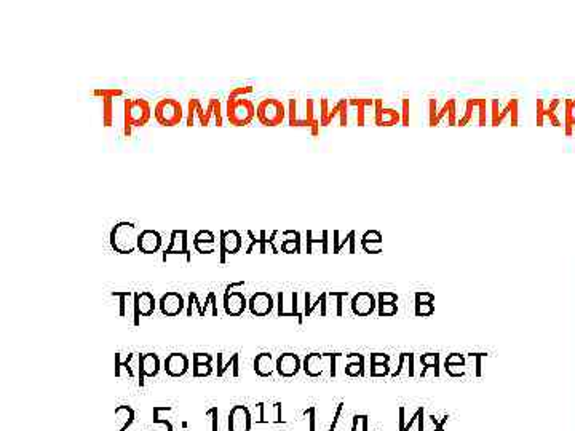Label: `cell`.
I'll list each match as a JSON object with an SVG mask.
<instances>
[{"mask_svg":"<svg viewBox=\"0 0 575 431\" xmlns=\"http://www.w3.org/2000/svg\"><path fill=\"white\" fill-rule=\"evenodd\" d=\"M316 99L291 98L288 101V123L289 126H305L310 128L312 136L320 134V112H316Z\"/></svg>","mask_w":575,"mask_h":431,"instance_id":"cell-1","label":"cell"},{"mask_svg":"<svg viewBox=\"0 0 575 431\" xmlns=\"http://www.w3.org/2000/svg\"><path fill=\"white\" fill-rule=\"evenodd\" d=\"M139 234L141 232L136 224L128 222V220L117 222L109 235L110 248L119 254H131V252L138 249Z\"/></svg>","mask_w":575,"mask_h":431,"instance_id":"cell-2","label":"cell"},{"mask_svg":"<svg viewBox=\"0 0 575 431\" xmlns=\"http://www.w3.org/2000/svg\"><path fill=\"white\" fill-rule=\"evenodd\" d=\"M151 104L146 99L130 98L123 103V134L128 138L133 126H144L151 120Z\"/></svg>","mask_w":575,"mask_h":431,"instance_id":"cell-3","label":"cell"},{"mask_svg":"<svg viewBox=\"0 0 575 431\" xmlns=\"http://www.w3.org/2000/svg\"><path fill=\"white\" fill-rule=\"evenodd\" d=\"M225 115L230 125L246 126L256 117V107L252 101L245 98H227Z\"/></svg>","mask_w":575,"mask_h":431,"instance_id":"cell-4","label":"cell"},{"mask_svg":"<svg viewBox=\"0 0 575 431\" xmlns=\"http://www.w3.org/2000/svg\"><path fill=\"white\" fill-rule=\"evenodd\" d=\"M288 110L277 98H266L257 104L256 117L264 126H278L284 122Z\"/></svg>","mask_w":575,"mask_h":431,"instance_id":"cell-5","label":"cell"},{"mask_svg":"<svg viewBox=\"0 0 575 431\" xmlns=\"http://www.w3.org/2000/svg\"><path fill=\"white\" fill-rule=\"evenodd\" d=\"M155 120L162 126H176L182 122L184 110L181 103L175 98H163L154 107Z\"/></svg>","mask_w":575,"mask_h":431,"instance_id":"cell-6","label":"cell"},{"mask_svg":"<svg viewBox=\"0 0 575 431\" xmlns=\"http://www.w3.org/2000/svg\"><path fill=\"white\" fill-rule=\"evenodd\" d=\"M349 99H339L336 104L329 103L328 98L320 99V123L321 126H328L332 123L336 115H339V126L349 125Z\"/></svg>","mask_w":575,"mask_h":431,"instance_id":"cell-7","label":"cell"},{"mask_svg":"<svg viewBox=\"0 0 575 431\" xmlns=\"http://www.w3.org/2000/svg\"><path fill=\"white\" fill-rule=\"evenodd\" d=\"M171 256H184L186 257V262L192 261V254L189 251V235L187 230L178 229L173 230L170 235V245L163 249L162 261L166 262Z\"/></svg>","mask_w":575,"mask_h":431,"instance_id":"cell-8","label":"cell"},{"mask_svg":"<svg viewBox=\"0 0 575 431\" xmlns=\"http://www.w3.org/2000/svg\"><path fill=\"white\" fill-rule=\"evenodd\" d=\"M518 99H510L504 109H500V99L490 101V126L502 125L504 120L510 118V126H518Z\"/></svg>","mask_w":575,"mask_h":431,"instance_id":"cell-9","label":"cell"},{"mask_svg":"<svg viewBox=\"0 0 575 431\" xmlns=\"http://www.w3.org/2000/svg\"><path fill=\"white\" fill-rule=\"evenodd\" d=\"M246 235L248 238H250V245H248V248L245 249V254H251V252H261V254H266L267 251L273 252V254H278V246H275V238L280 235V230H273L271 234V236L267 238V232L266 230H261L259 234L251 232V230H246Z\"/></svg>","mask_w":575,"mask_h":431,"instance_id":"cell-10","label":"cell"},{"mask_svg":"<svg viewBox=\"0 0 575 431\" xmlns=\"http://www.w3.org/2000/svg\"><path fill=\"white\" fill-rule=\"evenodd\" d=\"M436 104H438V101L435 98L429 99V125L431 126V128H435V126L440 125L445 117H447V125L456 126L457 125V120H456V99H454V98L447 99L441 110H438Z\"/></svg>","mask_w":575,"mask_h":431,"instance_id":"cell-11","label":"cell"},{"mask_svg":"<svg viewBox=\"0 0 575 431\" xmlns=\"http://www.w3.org/2000/svg\"><path fill=\"white\" fill-rule=\"evenodd\" d=\"M243 248V236L237 230H221L219 234V262L225 264L227 256H234Z\"/></svg>","mask_w":575,"mask_h":431,"instance_id":"cell-12","label":"cell"},{"mask_svg":"<svg viewBox=\"0 0 575 431\" xmlns=\"http://www.w3.org/2000/svg\"><path fill=\"white\" fill-rule=\"evenodd\" d=\"M478 114V126H486L488 122V99L486 98H470L467 99L465 114L457 122V126H467L472 123L473 115Z\"/></svg>","mask_w":575,"mask_h":431,"instance_id":"cell-13","label":"cell"},{"mask_svg":"<svg viewBox=\"0 0 575 431\" xmlns=\"http://www.w3.org/2000/svg\"><path fill=\"white\" fill-rule=\"evenodd\" d=\"M157 307V301L154 294L149 291L142 292H135V318L133 324L139 326L142 317H151L154 315Z\"/></svg>","mask_w":575,"mask_h":431,"instance_id":"cell-14","label":"cell"},{"mask_svg":"<svg viewBox=\"0 0 575 431\" xmlns=\"http://www.w3.org/2000/svg\"><path fill=\"white\" fill-rule=\"evenodd\" d=\"M401 123V112L393 107H385L384 99H374V125L376 126H395Z\"/></svg>","mask_w":575,"mask_h":431,"instance_id":"cell-15","label":"cell"},{"mask_svg":"<svg viewBox=\"0 0 575 431\" xmlns=\"http://www.w3.org/2000/svg\"><path fill=\"white\" fill-rule=\"evenodd\" d=\"M299 294L293 292H278V317H298V322L302 323L304 315L298 308Z\"/></svg>","mask_w":575,"mask_h":431,"instance_id":"cell-16","label":"cell"},{"mask_svg":"<svg viewBox=\"0 0 575 431\" xmlns=\"http://www.w3.org/2000/svg\"><path fill=\"white\" fill-rule=\"evenodd\" d=\"M186 306L187 304L184 302V297L176 291H168L166 294H163L160 301H158L160 312L162 315H165V317H178V315L186 308Z\"/></svg>","mask_w":575,"mask_h":431,"instance_id":"cell-17","label":"cell"},{"mask_svg":"<svg viewBox=\"0 0 575 431\" xmlns=\"http://www.w3.org/2000/svg\"><path fill=\"white\" fill-rule=\"evenodd\" d=\"M273 306H275L273 297L266 291L252 294L250 301H248V308H250L251 315H255V317H267L273 310Z\"/></svg>","mask_w":575,"mask_h":431,"instance_id":"cell-18","label":"cell"},{"mask_svg":"<svg viewBox=\"0 0 575 431\" xmlns=\"http://www.w3.org/2000/svg\"><path fill=\"white\" fill-rule=\"evenodd\" d=\"M251 412L246 406H234L229 414V431H251Z\"/></svg>","mask_w":575,"mask_h":431,"instance_id":"cell-19","label":"cell"},{"mask_svg":"<svg viewBox=\"0 0 575 431\" xmlns=\"http://www.w3.org/2000/svg\"><path fill=\"white\" fill-rule=\"evenodd\" d=\"M162 235L157 232V230L152 229H144L141 230L139 238H138V249L142 254H155V252L160 251L162 248Z\"/></svg>","mask_w":575,"mask_h":431,"instance_id":"cell-20","label":"cell"},{"mask_svg":"<svg viewBox=\"0 0 575 431\" xmlns=\"http://www.w3.org/2000/svg\"><path fill=\"white\" fill-rule=\"evenodd\" d=\"M160 372V358L155 353L139 356V387H144V378H154Z\"/></svg>","mask_w":575,"mask_h":431,"instance_id":"cell-21","label":"cell"},{"mask_svg":"<svg viewBox=\"0 0 575 431\" xmlns=\"http://www.w3.org/2000/svg\"><path fill=\"white\" fill-rule=\"evenodd\" d=\"M248 307V299L241 291L224 294V312L229 317H240Z\"/></svg>","mask_w":575,"mask_h":431,"instance_id":"cell-22","label":"cell"},{"mask_svg":"<svg viewBox=\"0 0 575 431\" xmlns=\"http://www.w3.org/2000/svg\"><path fill=\"white\" fill-rule=\"evenodd\" d=\"M376 299H374L371 292H358L357 296H353L350 302L352 312L357 317H368V315H371L376 310Z\"/></svg>","mask_w":575,"mask_h":431,"instance_id":"cell-23","label":"cell"},{"mask_svg":"<svg viewBox=\"0 0 575 431\" xmlns=\"http://www.w3.org/2000/svg\"><path fill=\"white\" fill-rule=\"evenodd\" d=\"M218 377H225L230 374L232 377L240 376V353L225 355V353H218Z\"/></svg>","mask_w":575,"mask_h":431,"instance_id":"cell-24","label":"cell"},{"mask_svg":"<svg viewBox=\"0 0 575 431\" xmlns=\"http://www.w3.org/2000/svg\"><path fill=\"white\" fill-rule=\"evenodd\" d=\"M165 372L170 377H182L189 371V358L184 353H171L165 360Z\"/></svg>","mask_w":575,"mask_h":431,"instance_id":"cell-25","label":"cell"},{"mask_svg":"<svg viewBox=\"0 0 575 431\" xmlns=\"http://www.w3.org/2000/svg\"><path fill=\"white\" fill-rule=\"evenodd\" d=\"M357 232L355 230H350V232H347L344 236L339 232V230H334L332 232V252L334 254H339L345 249L347 246V251L353 254V252L357 251Z\"/></svg>","mask_w":575,"mask_h":431,"instance_id":"cell-26","label":"cell"},{"mask_svg":"<svg viewBox=\"0 0 575 431\" xmlns=\"http://www.w3.org/2000/svg\"><path fill=\"white\" fill-rule=\"evenodd\" d=\"M300 369V360L294 353H283L277 360V372L282 377H294Z\"/></svg>","mask_w":575,"mask_h":431,"instance_id":"cell-27","label":"cell"},{"mask_svg":"<svg viewBox=\"0 0 575 431\" xmlns=\"http://www.w3.org/2000/svg\"><path fill=\"white\" fill-rule=\"evenodd\" d=\"M192 245L200 254H213L216 252V235L211 230H200L195 234Z\"/></svg>","mask_w":575,"mask_h":431,"instance_id":"cell-28","label":"cell"},{"mask_svg":"<svg viewBox=\"0 0 575 431\" xmlns=\"http://www.w3.org/2000/svg\"><path fill=\"white\" fill-rule=\"evenodd\" d=\"M328 230H321V232L315 234L314 230H307V254H314V252H321L326 254L328 252Z\"/></svg>","mask_w":575,"mask_h":431,"instance_id":"cell-29","label":"cell"},{"mask_svg":"<svg viewBox=\"0 0 575 431\" xmlns=\"http://www.w3.org/2000/svg\"><path fill=\"white\" fill-rule=\"evenodd\" d=\"M558 106H559V99H553L548 106H545V103H543L542 99H539V101H537V125L542 126L543 122H545V118H548L555 126H561V122H559L556 117Z\"/></svg>","mask_w":575,"mask_h":431,"instance_id":"cell-30","label":"cell"},{"mask_svg":"<svg viewBox=\"0 0 575 431\" xmlns=\"http://www.w3.org/2000/svg\"><path fill=\"white\" fill-rule=\"evenodd\" d=\"M195 117L198 118V123L202 126H208L207 117H205V109L202 106V101L197 98L189 99L187 103V115H186V125L189 128H192L195 125Z\"/></svg>","mask_w":575,"mask_h":431,"instance_id":"cell-31","label":"cell"},{"mask_svg":"<svg viewBox=\"0 0 575 431\" xmlns=\"http://www.w3.org/2000/svg\"><path fill=\"white\" fill-rule=\"evenodd\" d=\"M280 251L286 254H298L300 252V234L298 230H284L280 240Z\"/></svg>","mask_w":575,"mask_h":431,"instance_id":"cell-32","label":"cell"},{"mask_svg":"<svg viewBox=\"0 0 575 431\" xmlns=\"http://www.w3.org/2000/svg\"><path fill=\"white\" fill-rule=\"evenodd\" d=\"M349 106L357 107V125L368 123V110H374V99L371 98H349Z\"/></svg>","mask_w":575,"mask_h":431,"instance_id":"cell-33","label":"cell"},{"mask_svg":"<svg viewBox=\"0 0 575 431\" xmlns=\"http://www.w3.org/2000/svg\"><path fill=\"white\" fill-rule=\"evenodd\" d=\"M110 296L117 297L119 304V315L120 317H133L135 318V292L131 291H114Z\"/></svg>","mask_w":575,"mask_h":431,"instance_id":"cell-34","label":"cell"},{"mask_svg":"<svg viewBox=\"0 0 575 431\" xmlns=\"http://www.w3.org/2000/svg\"><path fill=\"white\" fill-rule=\"evenodd\" d=\"M382 240L384 236L379 230H368L361 236V248L368 254H379V252H382Z\"/></svg>","mask_w":575,"mask_h":431,"instance_id":"cell-35","label":"cell"},{"mask_svg":"<svg viewBox=\"0 0 575 431\" xmlns=\"http://www.w3.org/2000/svg\"><path fill=\"white\" fill-rule=\"evenodd\" d=\"M310 292H305L304 294V299H305V312H304V317H312V315L318 313V308H320V317H326L328 315V292H323L321 296L316 299L315 304H310Z\"/></svg>","mask_w":575,"mask_h":431,"instance_id":"cell-36","label":"cell"},{"mask_svg":"<svg viewBox=\"0 0 575 431\" xmlns=\"http://www.w3.org/2000/svg\"><path fill=\"white\" fill-rule=\"evenodd\" d=\"M275 369H277V362H273L272 353L264 351V353H259L255 358V372L259 377H271Z\"/></svg>","mask_w":575,"mask_h":431,"instance_id":"cell-37","label":"cell"},{"mask_svg":"<svg viewBox=\"0 0 575 431\" xmlns=\"http://www.w3.org/2000/svg\"><path fill=\"white\" fill-rule=\"evenodd\" d=\"M325 360H326V353H323V355H320V353L307 355V358L304 360V372H305V374H307L309 377H318V376L323 374Z\"/></svg>","mask_w":575,"mask_h":431,"instance_id":"cell-38","label":"cell"},{"mask_svg":"<svg viewBox=\"0 0 575 431\" xmlns=\"http://www.w3.org/2000/svg\"><path fill=\"white\" fill-rule=\"evenodd\" d=\"M398 296L395 292H381L379 294V315L381 317H392L397 313Z\"/></svg>","mask_w":575,"mask_h":431,"instance_id":"cell-39","label":"cell"},{"mask_svg":"<svg viewBox=\"0 0 575 431\" xmlns=\"http://www.w3.org/2000/svg\"><path fill=\"white\" fill-rule=\"evenodd\" d=\"M115 422H117V431H126L135 422V411L122 404L115 409Z\"/></svg>","mask_w":575,"mask_h":431,"instance_id":"cell-40","label":"cell"},{"mask_svg":"<svg viewBox=\"0 0 575 431\" xmlns=\"http://www.w3.org/2000/svg\"><path fill=\"white\" fill-rule=\"evenodd\" d=\"M434 301L435 296L430 292H418L415 294V315L418 317H425L434 312Z\"/></svg>","mask_w":575,"mask_h":431,"instance_id":"cell-41","label":"cell"},{"mask_svg":"<svg viewBox=\"0 0 575 431\" xmlns=\"http://www.w3.org/2000/svg\"><path fill=\"white\" fill-rule=\"evenodd\" d=\"M205 117H207V123L209 126L211 117H214V125L216 126H224V115H223V107H221L219 99L211 98L208 101V106L205 109Z\"/></svg>","mask_w":575,"mask_h":431,"instance_id":"cell-42","label":"cell"},{"mask_svg":"<svg viewBox=\"0 0 575 431\" xmlns=\"http://www.w3.org/2000/svg\"><path fill=\"white\" fill-rule=\"evenodd\" d=\"M136 356H138V353H130L126 361L122 362V355L115 353V376H122V367H125L126 372H128V377H135V372L131 369V361L136 360Z\"/></svg>","mask_w":575,"mask_h":431,"instance_id":"cell-43","label":"cell"},{"mask_svg":"<svg viewBox=\"0 0 575 431\" xmlns=\"http://www.w3.org/2000/svg\"><path fill=\"white\" fill-rule=\"evenodd\" d=\"M345 374L349 377H358L365 374V358H363V355H357V361L349 362L345 366Z\"/></svg>","mask_w":575,"mask_h":431,"instance_id":"cell-44","label":"cell"},{"mask_svg":"<svg viewBox=\"0 0 575 431\" xmlns=\"http://www.w3.org/2000/svg\"><path fill=\"white\" fill-rule=\"evenodd\" d=\"M195 310H197L198 317H205V313H203V304L200 302L198 294L197 292H191V294H189V302H187V308H186V315H187V317H194Z\"/></svg>","mask_w":575,"mask_h":431,"instance_id":"cell-45","label":"cell"},{"mask_svg":"<svg viewBox=\"0 0 575 431\" xmlns=\"http://www.w3.org/2000/svg\"><path fill=\"white\" fill-rule=\"evenodd\" d=\"M564 120H566V133L571 134L572 128L575 126V99H566V114H564Z\"/></svg>","mask_w":575,"mask_h":431,"instance_id":"cell-46","label":"cell"},{"mask_svg":"<svg viewBox=\"0 0 575 431\" xmlns=\"http://www.w3.org/2000/svg\"><path fill=\"white\" fill-rule=\"evenodd\" d=\"M420 362L425 366V369L422 371V376L427 374V371L429 369H435L436 376L440 374V371H438V367H440V356L436 353H429V355H424L420 358Z\"/></svg>","mask_w":575,"mask_h":431,"instance_id":"cell-47","label":"cell"},{"mask_svg":"<svg viewBox=\"0 0 575 431\" xmlns=\"http://www.w3.org/2000/svg\"><path fill=\"white\" fill-rule=\"evenodd\" d=\"M114 99H103V125L105 128L112 126L114 122Z\"/></svg>","mask_w":575,"mask_h":431,"instance_id":"cell-48","label":"cell"},{"mask_svg":"<svg viewBox=\"0 0 575 431\" xmlns=\"http://www.w3.org/2000/svg\"><path fill=\"white\" fill-rule=\"evenodd\" d=\"M208 308L211 310V317H218V299H216V294L214 292H209L208 297L205 299V304H203V313L205 317L208 315Z\"/></svg>","mask_w":575,"mask_h":431,"instance_id":"cell-49","label":"cell"},{"mask_svg":"<svg viewBox=\"0 0 575 431\" xmlns=\"http://www.w3.org/2000/svg\"><path fill=\"white\" fill-rule=\"evenodd\" d=\"M93 94L103 99H115L123 96V90H120V88H103V90H94Z\"/></svg>","mask_w":575,"mask_h":431,"instance_id":"cell-50","label":"cell"},{"mask_svg":"<svg viewBox=\"0 0 575 431\" xmlns=\"http://www.w3.org/2000/svg\"><path fill=\"white\" fill-rule=\"evenodd\" d=\"M152 431H173V425L168 420H162L158 417V412L154 411V422H152Z\"/></svg>","mask_w":575,"mask_h":431,"instance_id":"cell-51","label":"cell"},{"mask_svg":"<svg viewBox=\"0 0 575 431\" xmlns=\"http://www.w3.org/2000/svg\"><path fill=\"white\" fill-rule=\"evenodd\" d=\"M409 120H411V101H409V98H403V101H401V125L409 126Z\"/></svg>","mask_w":575,"mask_h":431,"instance_id":"cell-52","label":"cell"},{"mask_svg":"<svg viewBox=\"0 0 575 431\" xmlns=\"http://www.w3.org/2000/svg\"><path fill=\"white\" fill-rule=\"evenodd\" d=\"M213 374V367L211 364H195L194 366V377H208Z\"/></svg>","mask_w":575,"mask_h":431,"instance_id":"cell-53","label":"cell"},{"mask_svg":"<svg viewBox=\"0 0 575 431\" xmlns=\"http://www.w3.org/2000/svg\"><path fill=\"white\" fill-rule=\"evenodd\" d=\"M388 374V362H376L371 367V376L372 377H381Z\"/></svg>","mask_w":575,"mask_h":431,"instance_id":"cell-54","label":"cell"},{"mask_svg":"<svg viewBox=\"0 0 575 431\" xmlns=\"http://www.w3.org/2000/svg\"><path fill=\"white\" fill-rule=\"evenodd\" d=\"M252 91H255V87H251V85L237 87L229 93V98H243L245 94H251Z\"/></svg>","mask_w":575,"mask_h":431,"instance_id":"cell-55","label":"cell"},{"mask_svg":"<svg viewBox=\"0 0 575 431\" xmlns=\"http://www.w3.org/2000/svg\"><path fill=\"white\" fill-rule=\"evenodd\" d=\"M211 362H213V355H209V353H194L192 356V366L211 364Z\"/></svg>","mask_w":575,"mask_h":431,"instance_id":"cell-56","label":"cell"},{"mask_svg":"<svg viewBox=\"0 0 575 431\" xmlns=\"http://www.w3.org/2000/svg\"><path fill=\"white\" fill-rule=\"evenodd\" d=\"M332 296L336 297V317H342V315H344V310H342V299L349 296V292H347V291H341V292L332 291Z\"/></svg>","mask_w":575,"mask_h":431,"instance_id":"cell-57","label":"cell"},{"mask_svg":"<svg viewBox=\"0 0 575 431\" xmlns=\"http://www.w3.org/2000/svg\"><path fill=\"white\" fill-rule=\"evenodd\" d=\"M207 417L211 420V430L209 431H219L218 423H219V411L218 407H211L207 412Z\"/></svg>","mask_w":575,"mask_h":431,"instance_id":"cell-58","label":"cell"},{"mask_svg":"<svg viewBox=\"0 0 575 431\" xmlns=\"http://www.w3.org/2000/svg\"><path fill=\"white\" fill-rule=\"evenodd\" d=\"M342 406H344V403H341L339 406H337V411L334 414V420H332V423H331V427H329V431H336L337 423H339V417H341V414H342Z\"/></svg>","mask_w":575,"mask_h":431,"instance_id":"cell-59","label":"cell"},{"mask_svg":"<svg viewBox=\"0 0 575 431\" xmlns=\"http://www.w3.org/2000/svg\"><path fill=\"white\" fill-rule=\"evenodd\" d=\"M241 286H245V281H237V283H232V285H229L225 288V292L224 294H227V292H235V289L237 288H241Z\"/></svg>","mask_w":575,"mask_h":431,"instance_id":"cell-60","label":"cell"}]
</instances>
